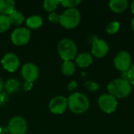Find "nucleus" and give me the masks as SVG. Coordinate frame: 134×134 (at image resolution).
<instances>
[{
  "mask_svg": "<svg viewBox=\"0 0 134 134\" xmlns=\"http://www.w3.org/2000/svg\"><path fill=\"white\" fill-rule=\"evenodd\" d=\"M109 94L115 98H125L132 91V86L124 79H117L110 82L107 86Z\"/></svg>",
  "mask_w": 134,
  "mask_h": 134,
  "instance_id": "f257e3e1",
  "label": "nucleus"
},
{
  "mask_svg": "<svg viewBox=\"0 0 134 134\" xmlns=\"http://www.w3.org/2000/svg\"><path fill=\"white\" fill-rule=\"evenodd\" d=\"M68 107L75 114H82L89 109L90 100L85 94L75 93L68 97Z\"/></svg>",
  "mask_w": 134,
  "mask_h": 134,
  "instance_id": "f03ea898",
  "label": "nucleus"
},
{
  "mask_svg": "<svg viewBox=\"0 0 134 134\" xmlns=\"http://www.w3.org/2000/svg\"><path fill=\"white\" fill-rule=\"evenodd\" d=\"M58 54L64 61H71L78 53V47L75 42L70 38L60 40L57 46Z\"/></svg>",
  "mask_w": 134,
  "mask_h": 134,
  "instance_id": "7ed1b4c3",
  "label": "nucleus"
},
{
  "mask_svg": "<svg viewBox=\"0 0 134 134\" xmlns=\"http://www.w3.org/2000/svg\"><path fill=\"white\" fill-rule=\"evenodd\" d=\"M81 20V14L76 8L68 9L60 15V24L67 29L76 27Z\"/></svg>",
  "mask_w": 134,
  "mask_h": 134,
  "instance_id": "20e7f679",
  "label": "nucleus"
},
{
  "mask_svg": "<svg viewBox=\"0 0 134 134\" xmlns=\"http://www.w3.org/2000/svg\"><path fill=\"white\" fill-rule=\"evenodd\" d=\"M30 38L31 31L25 27H17L11 34V41L15 46H24L28 43Z\"/></svg>",
  "mask_w": 134,
  "mask_h": 134,
  "instance_id": "39448f33",
  "label": "nucleus"
},
{
  "mask_svg": "<svg viewBox=\"0 0 134 134\" xmlns=\"http://www.w3.org/2000/svg\"><path fill=\"white\" fill-rule=\"evenodd\" d=\"M114 64L119 71L126 72L132 66V58L130 54L126 51L119 52L114 59Z\"/></svg>",
  "mask_w": 134,
  "mask_h": 134,
  "instance_id": "423d86ee",
  "label": "nucleus"
},
{
  "mask_svg": "<svg viewBox=\"0 0 134 134\" xmlns=\"http://www.w3.org/2000/svg\"><path fill=\"white\" fill-rule=\"evenodd\" d=\"M98 105L104 112L111 114L116 110L118 101L111 94H103L98 99Z\"/></svg>",
  "mask_w": 134,
  "mask_h": 134,
  "instance_id": "0eeeda50",
  "label": "nucleus"
},
{
  "mask_svg": "<svg viewBox=\"0 0 134 134\" xmlns=\"http://www.w3.org/2000/svg\"><path fill=\"white\" fill-rule=\"evenodd\" d=\"M27 130V122L21 116H15L12 118L8 123V130L10 134H25Z\"/></svg>",
  "mask_w": 134,
  "mask_h": 134,
  "instance_id": "6e6552de",
  "label": "nucleus"
},
{
  "mask_svg": "<svg viewBox=\"0 0 134 134\" xmlns=\"http://www.w3.org/2000/svg\"><path fill=\"white\" fill-rule=\"evenodd\" d=\"M49 107L53 114L61 115L68 108V99L63 96H57L50 100Z\"/></svg>",
  "mask_w": 134,
  "mask_h": 134,
  "instance_id": "1a4fd4ad",
  "label": "nucleus"
},
{
  "mask_svg": "<svg viewBox=\"0 0 134 134\" xmlns=\"http://www.w3.org/2000/svg\"><path fill=\"white\" fill-rule=\"evenodd\" d=\"M1 63L3 68L9 72L16 71L20 66V60L18 57L13 53L5 54L1 60Z\"/></svg>",
  "mask_w": 134,
  "mask_h": 134,
  "instance_id": "9d476101",
  "label": "nucleus"
},
{
  "mask_svg": "<svg viewBox=\"0 0 134 134\" xmlns=\"http://www.w3.org/2000/svg\"><path fill=\"white\" fill-rule=\"evenodd\" d=\"M21 75L26 82H33L38 78V68L33 63H27L22 67Z\"/></svg>",
  "mask_w": 134,
  "mask_h": 134,
  "instance_id": "9b49d317",
  "label": "nucleus"
},
{
  "mask_svg": "<svg viewBox=\"0 0 134 134\" xmlns=\"http://www.w3.org/2000/svg\"><path fill=\"white\" fill-rule=\"evenodd\" d=\"M109 50L108 43L103 39H96L92 44V54L97 58L104 57Z\"/></svg>",
  "mask_w": 134,
  "mask_h": 134,
  "instance_id": "f8f14e48",
  "label": "nucleus"
},
{
  "mask_svg": "<svg viewBox=\"0 0 134 134\" xmlns=\"http://www.w3.org/2000/svg\"><path fill=\"white\" fill-rule=\"evenodd\" d=\"M75 63L79 68H87L93 63V57L89 53H82L75 59Z\"/></svg>",
  "mask_w": 134,
  "mask_h": 134,
  "instance_id": "ddd939ff",
  "label": "nucleus"
},
{
  "mask_svg": "<svg viewBox=\"0 0 134 134\" xmlns=\"http://www.w3.org/2000/svg\"><path fill=\"white\" fill-rule=\"evenodd\" d=\"M15 10V2L12 0H0V13L2 15L9 16Z\"/></svg>",
  "mask_w": 134,
  "mask_h": 134,
  "instance_id": "4468645a",
  "label": "nucleus"
},
{
  "mask_svg": "<svg viewBox=\"0 0 134 134\" xmlns=\"http://www.w3.org/2000/svg\"><path fill=\"white\" fill-rule=\"evenodd\" d=\"M128 6L127 0H111L109 2L110 9L115 13H122Z\"/></svg>",
  "mask_w": 134,
  "mask_h": 134,
  "instance_id": "2eb2a0df",
  "label": "nucleus"
},
{
  "mask_svg": "<svg viewBox=\"0 0 134 134\" xmlns=\"http://www.w3.org/2000/svg\"><path fill=\"white\" fill-rule=\"evenodd\" d=\"M4 87L9 93H15L17 91H19L20 87V84L17 79H10L5 82Z\"/></svg>",
  "mask_w": 134,
  "mask_h": 134,
  "instance_id": "dca6fc26",
  "label": "nucleus"
},
{
  "mask_svg": "<svg viewBox=\"0 0 134 134\" xmlns=\"http://www.w3.org/2000/svg\"><path fill=\"white\" fill-rule=\"evenodd\" d=\"M26 24L31 29H37L42 25V18L38 15L29 16L26 20Z\"/></svg>",
  "mask_w": 134,
  "mask_h": 134,
  "instance_id": "f3484780",
  "label": "nucleus"
},
{
  "mask_svg": "<svg viewBox=\"0 0 134 134\" xmlns=\"http://www.w3.org/2000/svg\"><path fill=\"white\" fill-rule=\"evenodd\" d=\"M9 19L10 20V23L14 24V25H16V26L20 25L24 21V15L20 11H16V10H14L9 16Z\"/></svg>",
  "mask_w": 134,
  "mask_h": 134,
  "instance_id": "a211bd4d",
  "label": "nucleus"
},
{
  "mask_svg": "<svg viewBox=\"0 0 134 134\" xmlns=\"http://www.w3.org/2000/svg\"><path fill=\"white\" fill-rule=\"evenodd\" d=\"M75 70V64L72 61H64L61 66V71L66 76L72 75Z\"/></svg>",
  "mask_w": 134,
  "mask_h": 134,
  "instance_id": "6ab92c4d",
  "label": "nucleus"
},
{
  "mask_svg": "<svg viewBox=\"0 0 134 134\" xmlns=\"http://www.w3.org/2000/svg\"><path fill=\"white\" fill-rule=\"evenodd\" d=\"M60 4V1L57 0H46L43 2V8L46 11L53 13Z\"/></svg>",
  "mask_w": 134,
  "mask_h": 134,
  "instance_id": "aec40b11",
  "label": "nucleus"
},
{
  "mask_svg": "<svg viewBox=\"0 0 134 134\" xmlns=\"http://www.w3.org/2000/svg\"><path fill=\"white\" fill-rule=\"evenodd\" d=\"M11 23L8 16L0 15V33L6 31L10 27Z\"/></svg>",
  "mask_w": 134,
  "mask_h": 134,
  "instance_id": "412c9836",
  "label": "nucleus"
},
{
  "mask_svg": "<svg viewBox=\"0 0 134 134\" xmlns=\"http://www.w3.org/2000/svg\"><path fill=\"white\" fill-rule=\"evenodd\" d=\"M120 29V24L118 21H112L111 22L106 28V31L108 34L110 35H114L116 34Z\"/></svg>",
  "mask_w": 134,
  "mask_h": 134,
  "instance_id": "4be33fe9",
  "label": "nucleus"
},
{
  "mask_svg": "<svg viewBox=\"0 0 134 134\" xmlns=\"http://www.w3.org/2000/svg\"><path fill=\"white\" fill-rule=\"evenodd\" d=\"M123 73H125V75L123 76L122 79L127 80L131 86L132 85L134 86V64H132V66L126 72H123Z\"/></svg>",
  "mask_w": 134,
  "mask_h": 134,
  "instance_id": "5701e85b",
  "label": "nucleus"
},
{
  "mask_svg": "<svg viewBox=\"0 0 134 134\" xmlns=\"http://www.w3.org/2000/svg\"><path fill=\"white\" fill-rule=\"evenodd\" d=\"M60 3L63 6L68 9H72V8H75V6L79 5L81 3V1L80 0H63V1H60Z\"/></svg>",
  "mask_w": 134,
  "mask_h": 134,
  "instance_id": "b1692460",
  "label": "nucleus"
},
{
  "mask_svg": "<svg viewBox=\"0 0 134 134\" xmlns=\"http://www.w3.org/2000/svg\"><path fill=\"white\" fill-rule=\"evenodd\" d=\"M48 19L52 23H60V15L57 13H50L48 16Z\"/></svg>",
  "mask_w": 134,
  "mask_h": 134,
  "instance_id": "393cba45",
  "label": "nucleus"
},
{
  "mask_svg": "<svg viewBox=\"0 0 134 134\" xmlns=\"http://www.w3.org/2000/svg\"><path fill=\"white\" fill-rule=\"evenodd\" d=\"M86 86L87 88V90H91V91H93V90H97L99 89V86L97 84H96L95 82H88L86 83Z\"/></svg>",
  "mask_w": 134,
  "mask_h": 134,
  "instance_id": "a878e982",
  "label": "nucleus"
},
{
  "mask_svg": "<svg viewBox=\"0 0 134 134\" xmlns=\"http://www.w3.org/2000/svg\"><path fill=\"white\" fill-rule=\"evenodd\" d=\"M8 100V97L5 93H0V106L4 105Z\"/></svg>",
  "mask_w": 134,
  "mask_h": 134,
  "instance_id": "bb28decb",
  "label": "nucleus"
},
{
  "mask_svg": "<svg viewBox=\"0 0 134 134\" xmlns=\"http://www.w3.org/2000/svg\"><path fill=\"white\" fill-rule=\"evenodd\" d=\"M24 90L26 91H29L32 89L33 87V82H25L23 85Z\"/></svg>",
  "mask_w": 134,
  "mask_h": 134,
  "instance_id": "cd10ccee",
  "label": "nucleus"
},
{
  "mask_svg": "<svg viewBox=\"0 0 134 134\" xmlns=\"http://www.w3.org/2000/svg\"><path fill=\"white\" fill-rule=\"evenodd\" d=\"M77 82H75V81H71L69 84H68V90H75L76 87H77Z\"/></svg>",
  "mask_w": 134,
  "mask_h": 134,
  "instance_id": "c85d7f7f",
  "label": "nucleus"
},
{
  "mask_svg": "<svg viewBox=\"0 0 134 134\" xmlns=\"http://www.w3.org/2000/svg\"><path fill=\"white\" fill-rule=\"evenodd\" d=\"M3 86H4L3 81H2V78L0 77V93H2V89H3Z\"/></svg>",
  "mask_w": 134,
  "mask_h": 134,
  "instance_id": "c756f323",
  "label": "nucleus"
},
{
  "mask_svg": "<svg viewBox=\"0 0 134 134\" xmlns=\"http://www.w3.org/2000/svg\"><path fill=\"white\" fill-rule=\"evenodd\" d=\"M131 11H132V13H133V14L134 15V1L132 2V3H131Z\"/></svg>",
  "mask_w": 134,
  "mask_h": 134,
  "instance_id": "7c9ffc66",
  "label": "nucleus"
},
{
  "mask_svg": "<svg viewBox=\"0 0 134 134\" xmlns=\"http://www.w3.org/2000/svg\"><path fill=\"white\" fill-rule=\"evenodd\" d=\"M131 27H132V30H133V31L134 33V17L131 20Z\"/></svg>",
  "mask_w": 134,
  "mask_h": 134,
  "instance_id": "2f4dec72",
  "label": "nucleus"
},
{
  "mask_svg": "<svg viewBox=\"0 0 134 134\" xmlns=\"http://www.w3.org/2000/svg\"><path fill=\"white\" fill-rule=\"evenodd\" d=\"M2 133V129H1V128H0V134Z\"/></svg>",
  "mask_w": 134,
  "mask_h": 134,
  "instance_id": "473e14b6",
  "label": "nucleus"
}]
</instances>
